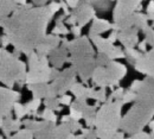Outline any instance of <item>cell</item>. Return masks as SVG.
<instances>
[{
	"mask_svg": "<svg viewBox=\"0 0 154 139\" xmlns=\"http://www.w3.org/2000/svg\"><path fill=\"white\" fill-rule=\"evenodd\" d=\"M74 83H76V73L71 67H69L63 71H59L57 76L51 81L50 86L57 96H62L70 90Z\"/></svg>",
	"mask_w": 154,
	"mask_h": 139,
	"instance_id": "cell-8",
	"label": "cell"
},
{
	"mask_svg": "<svg viewBox=\"0 0 154 139\" xmlns=\"http://www.w3.org/2000/svg\"><path fill=\"white\" fill-rule=\"evenodd\" d=\"M70 32L75 36V38H78V37H81V33H82V29L79 27V26H77V25H74V26H71V29H70Z\"/></svg>",
	"mask_w": 154,
	"mask_h": 139,
	"instance_id": "cell-39",
	"label": "cell"
},
{
	"mask_svg": "<svg viewBox=\"0 0 154 139\" xmlns=\"http://www.w3.org/2000/svg\"><path fill=\"white\" fill-rule=\"evenodd\" d=\"M148 127H149L151 130H152V128H154V119L149 121V124H148Z\"/></svg>",
	"mask_w": 154,
	"mask_h": 139,
	"instance_id": "cell-48",
	"label": "cell"
},
{
	"mask_svg": "<svg viewBox=\"0 0 154 139\" xmlns=\"http://www.w3.org/2000/svg\"><path fill=\"white\" fill-rule=\"evenodd\" d=\"M21 126H23L21 120L12 119V117L8 115V117L4 118V120H2L1 130H2L4 134L8 138L10 136H12V133H16V132H18L19 130H21Z\"/></svg>",
	"mask_w": 154,
	"mask_h": 139,
	"instance_id": "cell-19",
	"label": "cell"
},
{
	"mask_svg": "<svg viewBox=\"0 0 154 139\" xmlns=\"http://www.w3.org/2000/svg\"><path fill=\"white\" fill-rule=\"evenodd\" d=\"M13 111H14V114H16V118L18 120H21L24 117L27 115V112H26V108L23 103L20 102H16L14 106H13Z\"/></svg>",
	"mask_w": 154,
	"mask_h": 139,
	"instance_id": "cell-27",
	"label": "cell"
},
{
	"mask_svg": "<svg viewBox=\"0 0 154 139\" xmlns=\"http://www.w3.org/2000/svg\"><path fill=\"white\" fill-rule=\"evenodd\" d=\"M49 63L52 64V68L59 69L64 65V63H68L69 61V52L66 50L65 46L59 45L56 50H54L50 55H49Z\"/></svg>",
	"mask_w": 154,
	"mask_h": 139,
	"instance_id": "cell-17",
	"label": "cell"
},
{
	"mask_svg": "<svg viewBox=\"0 0 154 139\" xmlns=\"http://www.w3.org/2000/svg\"><path fill=\"white\" fill-rule=\"evenodd\" d=\"M60 42H62V38L59 36L46 35L45 38L42 40V43L37 46V49H36L35 52H37L39 56L48 57L54 50H56L58 46L60 45Z\"/></svg>",
	"mask_w": 154,
	"mask_h": 139,
	"instance_id": "cell-15",
	"label": "cell"
},
{
	"mask_svg": "<svg viewBox=\"0 0 154 139\" xmlns=\"http://www.w3.org/2000/svg\"><path fill=\"white\" fill-rule=\"evenodd\" d=\"M69 52V63L75 70L76 75L81 79L84 86H88L91 77L93 70L95 69V50L91 42L87 36H81L72 40H68L65 37L60 42Z\"/></svg>",
	"mask_w": 154,
	"mask_h": 139,
	"instance_id": "cell-3",
	"label": "cell"
},
{
	"mask_svg": "<svg viewBox=\"0 0 154 139\" xmlns=\"http://www.w3.org/2000/svg\"><path fill=\"white\" fill-rule=\"evenodd\" d=\"M29 58V71L26 74L25 83L27 86L42 84L51 82L52 80V68L48 57L39 56L37 52H32Z\"/></svg>",
	"mask_w": 154,
	"mask_h": 139,
	"instance_id": "cell-7",
	"label": "cell"
},
{
	"mask_svg": "<svg viewBox=\"0 0 154 139\" xmlns=\"http://www.w3.org/2000/svg\"><path fill=\"white\" fill-rule=\"evenodd\" d=\"M113 139H125V133H123L122 131H121V132L119 131L117 133H115V136L113 137Z\"/></svg>",
	"mask_w": 154,
	"mask_h": 139,
	"instance_id": "cell-45",
	"label": "cell"
},
{
	"mask_svg": "<svg viewBox=\"0 0 154 139\" xmlns=\"http://www.w3.org/2000/svg\"><path fill=\"white\" fill-rule=\"evenodd\" d=\"M135 98H136V94L134 92L128 89V90H125V94H123V96L121 99V102H122V105H126V103H129V102H134Z\"/></svg>",
	"mask_w": 154,
	"mask_h": 139,
	"instance_id": "cell-33",
	"label": "cell"
},
{
	"mask_svg": "<svg viewBox=\"0 0 154 139\" xmlns=\"http://www.w3.org/2000/svg\"><path fill=\"white\" fill-rule=\"evenodd\" d=\"M125 139H151L149 137V133L147 132H140V133H136V134H133V136H129L128 138H125Z\"/></svg>",
	"mask_w": 154,
	"mask_h": 139,
	"instance_id": "cell-38",
	"label": "cell"
},
{
	"mask_svg": "<svg viewBox=\"0 0 154 139\" xmlns=\"http://www.w3.org/2000/svg\"><path fill=\"white\" fill-rule=\"evenodd\" d=\"M142 1L141 0H119L115 2L113 8V20L114 24L128 18L136 12H141Z\"/></svg>",
	"mask_w": 154,
	"mask_h": 139,
	"instance_id": "cell-9",
	"label": "cell"
},
{
	"mask_svg": "<svg viewBox=\"0 0 154 139\" xmlns=\"http://www.w3.org/2000/svg\"><path fill=\"white\" fill-rule=\"evenodd\" d=\"M44 105L46 108L51 109V111H57V112H60L62 111V106L58 103L57 98H54V99H45L44 100Z\"/></svg>",
	"mask_w": 154,
	"mask_h": 139,
	"instance_id": "cell-28",
	"label": "cell"
},
{
	"mask_svg": "<svg viewBox=\"0 0 154 139\" xmlns=\"http://www.w3.org/2000/svg\"><path fill=\"white\" fill-rule=\"evenodd\" d=\"M117 40L125 46V49H134L139 44V30L136 27H131L117 32Z\"/></svg>",
	"mask_w": 154,
	"mask_h": 139,
	"instance_id": "cell-16",
	"label": "cell"
},
{
	"mask_svg": "<svg viewBox=\"0 0 154 139\" xmlns=\"http://www.w3.org/2000/svg\"><path fill=\"white\" fill-rule=\"evenodd\" d=\"M91 5L95 8V11L96 10H98V11H107V10L110 8L112 2L110 1H100V0H97V1H91Z\"/></svg>",
	"mask_w": 154,
	"mask_h": 139,
	"instance_id": "cell-31",
	"label": "cell"
},
{
	"mask_svg": "<svg viewBox=\"0 0 154 139\" xmlns=\"http://www.w3.org/2000/svg\"><path fill=\"white\" fill-rule=\"evenodd\" d=\"M93 99L95 100V102L104 103L107 101V89L106 88H98L97 90L95 89L94 95H93Z\"/></svg>",
	"mask_w": 154,
	"mask_h": 139,
	"instance_id": "cell-26",
	"label": "cell"
},
{
	"mask_svg": "<svg viewBox=\"0 0 154 139\" xmlns=\"http://www.w3.org/2000/svg\"><path fill=\"white\" fill-rule=\"evenodd\" d=\"M65 4H66V6L68 7H71L72 10H75V8H77V6L79 5V1H77V0H68V1H65Z\"/></svg>",
	"mask_w": 154,
	"mask_h": 139,
	"instance_id": "cell-41",
	"label": "cell"
},
{
	"mask_svg": "<svg viewBox=\"0 0 154 139\" xmlns=\"http://www.w3.org/2000/svg\"><path fill=\"white\" fill-rule=\"evenodd\" d=\"M97 108L94 105H87L83 109H82V115H83V119H87V118H91V117H95L96 115V111Z\"/></svg>",
	"mask_w": 154,
	"mask_h": 139,
	"instance_id": "cell-30",
	"label": "cell"
},
{
	"mask_svg": "<svg viewBox=\"0 0 154 139\" xmlns=\"http://www.w3.org/2000/svg\"><path fill=\"white\" fill-rule=\"evenodd\" d=\"M48 8L52 14L57 13L58 11L60 10V1H51V2H49L48 4Z\"/></svg>",
	"mask_w": 154,
	"mask_h": 139,
	"instance_id": "cell-37",
	"label": "cell"
},
{
	"mask_svg": "<svg viewBox=\"0 0 154 139\" xmlns=\"http://www.w3.org/2000/svg\"><path fill=\"white\" fill-rule=\"evenodd\" d=\"M54 14L48 6H35L26 2L6 18L0 19L4 36L18 54L30 56L46 36L49 23Z\"/></svg>",
	"mask_w": 154,
	"mask_h": 139,
	"instance_id": "cell-1",
	"label": "cell"
},
{
	"mask_svg": "<svg viewBox=\"0 0 154 139\" xmlns=\"http://www.w3.org/2000/svg\"><path fill=\"white\" fill-rule=\"evenodd\" d=\"M89 40L95 45L98 54H103L108 56V58L110 61L125 58V52L121 49V46H116L114 44H112L110 42L107 40V38H103L102 36H95L89 38Z\"/></svg>",
	"mask_w": 154,
	"mask_h": 139,
	"instance_id": "cell-10",
	"label": "cell"
},
{
	"mask_svg": "<svg viewBox=\"0 0 154 139\" xmlns=\"http://www.w3.org/2000/svg\"><path fill=\"white\" fill-rule=\"evenodd\" d=\"M123 52H125V58L131 64H133L134 65L135 61L139 60L140 57H141V52L139 51V50H136V49H125L123 50Z\"/></svg>",
	"mask_w": 154,
	"mask_h": 139,
	"instance_id": "cell-22",
	"label": "cell"
},
{
	"mask_svg": "<svg viewBox=\"0 0 154 139\" xmlns=\"http://www.w3.org/2000/svg\"><path fill=\"white\" fill-rule=\"evenodd\" d=\"M152 49H154V48H152Z\"/></svg>",
	"mask_w": 154,
	"mask_h": 139,
	"instance_id": "cell-52",
	"label": "cell"
},
{
	"mask_svg": "<svg viewBox=\"0 0 154 139\" xmlns=\"http://www.w3.org/2000/svg\"><path fill=\"white\" fill-rule=\"evenodd\" d=\"M107 40H108V42H110L112 44H114L116 40H117V32H116V31H112V33L108 36Z\"/></svg>",
	"mask_w": 154,
	"mask_h": 139,
	"instance_id": "cell-42",
	"label": "cell"
},
{
	"mask_svg": "<svg viewBox=\"0 0 154 139\" xmlns=\"http://www.w3.org/2000/svg\"><path fill=\"white\" fill-rule=\"evenodd\" d=\"M38 117L42 118L44 121H49V122H54V124H56V121H57V115L55 114L54 111H51L49 108H45L40 114H38Z\"/></svg>",
	"mask_w": 154,
	"mask_h": 139,
	"instance_id": "cell-25",
	"label": "cell"
},
{
	"mask_svg": "<svg viewBox=\"0 0 154 139\" xmlns=\"http://www.w3.org/2000/svg\"><path fill=\"white\" fill-rule=\"evenodd\" d=\"M70 120L71 119H70L69 115H63V117H62V124H68Z\"/></svg>",
	"mask_w": 154,
	"mask_h": 139,
	"instance_id": "cell-46",
	"label": "cell"
},
{
	"mask_svg": "<svg viewBox=\"0 0 154 139\" xmlns=\"http://www.w3.org/2000/svg\"><path fill=\"white\" fill-rule=\"evenodd\" d=\"M75 136H76V134H74V133H70V134L66 137V139H75Z\"/></svg>",
	"mask_w": 154,
	"mask_h": 139,
	"instance_id": "cell-49",
	"label": "cell"
},
{
	"mask_svg": "<svg viewBox=\"0 0 154 139\" xmlns=\"http://www.w3.org/2000/svg\"><path fill=\"white\" fill-rule=\"evenodd\" d=\"M151 27H153V29H154V21H153V25H152V26H151Z\"/></svg>",
	"mask_w": 154,
	"mask_h": 139,
	"instance_id": "cell-51",
	"label": "cell"
},
{
	"mask_svg": "<svg viewBox=\"0 0 154 139\" xmlns=\"http://www.w3.org/2000/svg\"><path fill=\"white\" fill-rule=\"evenodd\" d=\"M145 35V42L147 43V45H151L152 48H154V29L148 26L146 30L142 31Z\"/></svg>",
	"mask_w": 154,
	"mask_h": 139,
	"instance_id": "cell-29",
	"label": "cell"
},
{
	"mask_svg": "<svg viewBox=\"0 0 154 139\" xmlns=\"http://www.w3.org/2000/svg\"><path fill=\"white\" fill-rule=\"evenodd\" d=\"M57 100H58V103L60 106H70L71 102H72V98L70 95H68V94H64V95L59 96V98H57Z\"/></svg>",
	"mask_w": 154,
	"mask_h": 139,
	"instance_id": "cell-36",
	"label": "cell"
},
{
	"mask_svg": "<svg viewBox=\"0 0 154 139\" xmlns=\"http://www.w3.org/2000/svg\"><path fill=\"white\" fill-rule=\"evenodd\" d=\"M75 139H85V138H84L83 134H77V136H75Z\"/></svg>",
	"mask_w": 154,
	"mask_h": 139,
	"instance_id": "cell-50",
	"label": "cell"
},
{
	"mask_svg": "<svg viewBox=\"0 0 154 139\" xmlns=\"http://www.w3.org/2000/svg\"><path fill=\"white\" fill-rule=\"evenodd\" d=\"M0 139H4V138L0 136ZM7 139H33V134L27 128H21L18 132H16L14 134L10 136Z\"/></svg>",
	"mask_w": 154,
	"mask_h": 139,
	"instance_id": "cell-24",
	"label": "cell"
},
{
	"mask_svg": "<svg viewBox=\"0 0 154 139\" xmlns=\"http://www.w3.org/2000/svg\"><path fill=\"white\" fill-rule=\"evenodd\" d=\"M106 68V74H107V79H108V84L112 90L119 87L121 80L127 75V67L123 63H120L117 61H112Z\"/></svg>",
	"mask_w": 154,
	"mask_h": 139,
	"instance_id": "cell-13",
	"label": "cell"
},
{
	"mask_svg": "<svg viewBox=\"0 0 154 139\" xmlns=\"http://www.w3.org/2000/svg\"><path fill=\"white\" fill-rule=\"evenodd\" d=\"M146 18H147V20L154 21V14H146Z\"/></svg>",
	"mask_w": 154,
	"mask_h": 139,
	"instance_id": "cell-47",
	"label": "cell"
},
{
	"mask_svg": "<svg viewBox=\"0 0 154 139\" xmlns=\"http://www.w3.org/2000/svg\"><path fill=\"white\" fill-rule=\"evenodd\" d=\"M109 30H112V23L106 19H101V18L96 17V18L93 19V23L90 25L88 38H91V37H95V36H101L102 33H104Z\"/></svg>",
	"mask_w": 154,
	"mask_h": 139,
	"instance_id": "cell-18",
	"label": "cell"
},
{
	"mask_svg": "<svg viewBox=\"0 0 154 139\" xmlns=\"http://www.w3.org/2000/svg\"><path fill=\"white\" fill-rule=\"evenodd\" d=\"M147 14H154V1H149L147 6Z\"/></svg>",
	"mask_w": 154,
	"mask_h": 139,
	"instance_id": "cell-43",
	"label": "cell"
},
{
	"mask_svg": "<svg viewBox=\"0 0 154 139\" xmlns=\"http://www.w3.org/2000/svg\"><path fill=\"white\" fill-rule=\"evenodd\" d=\"M18 6H19L18 1H8V0L0 1V19L12 14L18 8Z\"/></svg>",
	"mask_w": 154,
	"mask_h": 139,
	"instance_id": "cell-20",
	"label": "cell"
},
{
	"mask_svg": "<svg viewBox=\"0 0 154 139\" xmlns=\"http://www.w3.org/2000/svg\"><path fill=\"white\" fill-rule=\"evenodd\" d=\"M136 98L133 106L122 117L120 130L133 136L143 132L149 121L154 118V80L145 77L139 82L135 90Z\"/></svg>",
	"mask_w": 154,
	"mask_h": 139,
	"instance_id": "cell-2",
	"label": "cell"
},
{
	"mask_svg": "<svg viewBox=\"0 0 154 139\" xmlns=\"http://www.w3.org/2000/svg\"><path fill=\"white\" fill-rule=\"evenodd\" d=\"M68 125H69L70 132H71V133H74V134H75V132H77V131H81V130L83 128V126L81 125V122H79V121H74V120H70V121L68 122Z\"/></svg>",
	"mask_w": 154,
	"mask_h": 139,
	"instance_id": "cell-35",
	"label": "cell"
},
{
	"mask_svg": "<svg viewBox=\"0 0 154 139\" xmlns=\"http://www.w3.org/2000/svg\"><path fill=\"white\" fill-rule=\"evenodd\" d=\"M121 101L104 102L101 105L95 115V126L97 139H113L115 133L119 132L121 125Z\"/></svg>",
	"mask_w": 154,
	"mask_h": 139,
	"instance_id": "cell-4",
	"label": "cell"
},
{
	"mask_svg": "<svg viewBox=\"0 0 154 139\" xmlns=\"http://www.w3.org/2000/svg\"><path fill=\"white\" fill-rule=\"evenodd\" d=\"M112 61L108 58V56L103 55V54H97L95 57V65L96 67H107Z\"/></svg>",
	"mask_w": 154,
	"mask_h": 139,
	"instance_id": "cell-32",
	"label": "cell"
},
{
	"mask_svg": "<svg viewBox=\"0 0 154 139\" xmlns=\"http://www.w3.org/2000/svg\"><path fill=\"white\" fill-rule=\"evenodd\" d=\"M42 105V100L39 99H32L31 101L26 102L24 106L26 108V112H27V115H31V117H38V108Z\"/></svg>",
	"mask_w": 154,
	"mask_h": 139,
	"instance_id": "cell-21",
	"label": "cell"
},
{
	"mask_svg": "<svg viewBox=\"0 0 154 139\" xmlns=\"http://www.w3.org/2000/svg\"><path fill=\"white\" fill-rule=\"evenodd\" d=\"M21 94L19 92L0 87V121L4 118L11 115V111L13 109V106L16 102H19Z\"/></svg>",
	"mask_w": 154,
	"mask_h": 139,
	"instance_id": "cell-11",
	"label": "cell"
},
{
	"mask_svg": "<svg viewBox=\"0 0 154 139\" xmlns=\"http://www.w3.org/2000/svg\"><path fill=\"white\" fill-rule=\"evenodd\" d=\"M21 122L36 139H66L71 133L68 124L56 125L54 122L33 119L24 120Z\"/></svg>",
	"mask_w": 154,
	"mask_h": 139,
	"instance_id": "cell-6",
	"label": "cell"
},
{
	"mask_svg": "<svg viewBox=\"0 0 154 139\" xmlns=\"http://www.w3.org/2000/svg\"><path fill=\"white\" fill-rule=\"evenodd\" d=\"M137 48H139V51L140 52H146L147 51V43L145 40H141V42H139Z\"/></svg>",
	"mask_w": 154,
	"mask_h": 139,
	"instance_id": "cell-40",
	"label": "cell"
},
{
	"mask_svg": "<svg viewBox=\"0 0 154 139\" xmlns=\"http://www.w3.org/2000/svg\"><path fill=\"white\" fill-rule=\"evenodd\" d=\"M69 33H70V30L66 27V25H65L63 21H57V20H56V25H55V27L52 29V33H51V35H55V36H59V37H60V35L66 36V35H69Z\"/></svg>",
	"mask_w": 154,
	"mask_h": 139,
	"instance_id": "cell-23",
	"label": "cell"
},
{
	"mask_svg": "<svg viewBox=\"0 0 154 139\" xmlns=\"http://www.w3.org/2000/svg\"><path fill=\"white\" fill-rule=\"evenodd\" d=\"M0 43H1V45H2L4 49H6V46L10 45V42H8V39H7L5 36H1V37H0Z\"/></svg>",
	"mask_w": 154,
	"mask_h": 139,
	"instance_id": "cell-44",
	"label": "cell"
},
{
	"mask_svg": "<svg viewBox=\"0 0 154 139\" xmlns=\"http://www.w3.org/2000/svg\"><path fill=\"white\" fill-rule=\"evenodd\" d=\"M26 64L19 57L14 56L13 52L6 49H0V82L4 83L8 89L16 84L23 87L26 79Z\"/></svg>",
	"mask_w": 154,
	"mask_h": 139,
	"instance_id": "cell-5",
	"label": "cell"
},
{
	"mask_svg": "<svg viewBox=\"0 0 154 139\" xmlns=\"http://www.w3.org/2000/svg\"><path fill=\"white\" fill-rule=\"evenodd\" d=\"M134 69L136 71L146 75V77L154 80V49L146 51L139 60L135 61Z\"/></svg>",
	"mask_w": 154,
	"mask_h": 139,
	"instance_id": "cell-14",
	"label": "cell"
},
{
	"mask_svg": "<svg viewBox=\"0 0 154 139\" xmlns=\"http://www.w3.org/2000/svg\"><path fill=\"white\" fill-rule=\"evenodd\" d=\"M70 113H69V117H70V119L74 120V121H79V120L83 118V115H82V112L81 111H78L76 108H74V107H71L70 106Z\"/></svg>",
	"mask_w": 154,
	"mask_h": 139,
	"instance_id": "cell-34",
	"label": "cell"
},
{
	"mask_svg": "<svg viewBox=\"0 0 154 139\" xmlns=\"http://www.w3.org/2000/svg\"><path fill=\"white\" fill-rule=\"evenodd\" d=\"M70 16L75 19L76 25L83 29L90 20L96 18V11L91 5V1H79L77 8L70 12Z\"/></svg>",
	"mask_w": 154,
	"mask_h": 139,
	"instance_id": "cell-12",
	"label": "cell"
}]
</instances>
